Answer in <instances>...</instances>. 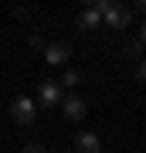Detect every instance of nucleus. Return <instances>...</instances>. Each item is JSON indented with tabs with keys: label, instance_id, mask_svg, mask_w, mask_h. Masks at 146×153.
Returning a JSON list of instances; mask_svg holds the SVG:
<instances>
[{
	"label": "nucleus",
	"instance_id": "nucleus-7",
	"mask_svg": "<svg viewBox=\"0 0 146 153\" xmlns=\"http://www.w3.org/2000/svg\"><path fill=\"white\" fill-rule=\"evenodd\" d=\"M78 27H85V31L102 27V14H99L95 7H85V10H78Z\"/></svg>",
	"mask_w": 146,
	"mask_h": 153
},
{
	"label": "nucleus",
	"instance_id": "nucleus-8",
	"mask_svg": "<svg viewBox=\"0 0 146 153\" xmlns=\"http://www.w3.org/2000/svg\"><path fill=\"white\" fill-rule=\"evenodd\" d=\"M82 82H85V75H82L78 68H68V71H65V78H61L58 85H61V88H75V85H82Z\"/></svg>",
	"mask_w": 146,
	"mask_h": 153
},
{
	"label": "nucleus",
	"instance_id": "nucleus-6",
	"mask_svg": "<svg viewBox=\"0 0 146 153\" xmlns=\"http://www.w3.org/2000/svg\"><path fill=\"white\" fill-rule=\"evenodd\" d=\"M102 150V140L95 133H78L75 136V153H99Z\"/></svg>",
	"mask_w": 146,
	"mask_h": 153
},
{
	"label": "nucleus",
	"instance_id": "nucleus-5",
	"mask_svg": "<svg viewBox=\"0 0 146 153\" xmlns=\"http://www.w3.org/2000/svg\"><path fill=\"white\" fill-rule=\"evenodd\" d=\"M61 109H65V116H68L71 123H78V119H85L88 105H85V99H82V95H68V99H61Z\"/></svg>",
	"mask_w": 146,
	"mask_h": 153
},
{
	"label": "nucleus",
	"instance_id": "nucleus-14",
	"mask_svg": "<svg viewBox=\"0 0 146 153\" xmlns=\"http://www.w3.org/2000/svg\"><path fill=\"white\" fill-rule=\"evenodd\" d=\"M136 10H139V14H146V0H136Z\"/></svg>",
	"mask_w": 146,
	"mask_h": 153
},
{
	"label": "nucleus",
	"instance_id": "nucleus-9",
	"mask_svg": "<svg viewBox=\"0 0 146 153\" xmlns=\"http://www.w3.org/2000/svg\"><path fill=\"white\" fill-rule=\"evenodd\" d=\"M122 51H126V58H139V55H143V44H139V41H129Z\"/></svg>",
	"mask_w": 146,
	"mask_h": 153
},
{
	"label": "nucleus",
	"instance_id": "nucleus-2",
	"mask_svg": "<svg viewBox=\"0 0 146 153\" xmlns=\"http://www.w3.org/2000/svg\"><path fill=\"white\" fill-rule=\"evenodd\" d=\"M10 119H14L17 126H31L34 119H38V105H34V99L17 95L14 102H10Z\"/></svg>",
	"mask_w": 146,
	"mask_h": 153
},
{
	"label": "nucleus",
	"instance_id": "nucleus-12",
	"mask_svg": "<svg viewBox=\"0 0 146 153\" xmlns=\"http://www.w3.org/2000/svg\"><path fill=\"white\" fill-rule=\"evenodd\" d=\"M136 78H139V82H146V58L136 65Z\"/></svg>",
	"mask_w": 146,
	"mask_h": 153
},
{
	"label": "nucleus",
	"instance_id": "nucleus-1",
	"mask_svg": "<svg viewBox=\"0 0 146 153\" xmlns=\"http://www.w3.org/2000/svg\"><path fill=\"white\" fill-rule=\"evenodd\" d=\"M95 10L102 14V27H129V24H133V17H136L133 7L116 4V0H99V4H95Z\"/></svg>",
	"mask_w": 146,
	"mask_h": 153
},
{
	"label": "nucleus",
	"instance_id": "nucleus-4",
	"mask_svg": "<svg viewBox=\"0 0 146 153\" xmlns=\"http://www.w3.org/2000/svg\"><path fill=\"white\" fill-rule=\"evenodd\" d=\"M68 58H71V44L68 41H54V44L44 48V61L48 65H65Z\"/></svg>",
	"mask_w": 146,
	"mask_h": 153
},
{
	"label": "nucleus",
	"instance_id": "nucleus-3",
	"mask_svg": "<svg viewBox=\"0 0 146 153\" xmlns=\"http://www.w3.org/2000/svg\"><path fill=\"white\" fill-rule=\"evenodd\" d=\"M61 85L54 82V78H48V82H41L38 85V105L41 109H54V105H61Z\"/></svg>",
	"mask_w": 146,
	"mask_h": 153
},
{
	"label": "nucleus",
	"instance_id": "nucleus-13",
	"mask_svg": "<svg viewBox=\"0 0 146 153\" xmlns=\"http://www.w3.org/2000/svg\"><path fill=\"white\" fill-rule=\"evenodd\" d=\"M136 41H139V44H143V48H146V21L139 24V38H136Z\"/></svg>",
	"mask_w": 146,
	"mask_h": 153
},
{
	"label": "nucleus",
	"instance_id": "nucleus-11",
	"mask_svg": "<svg viewBox=\"0 0 146 153\" xmlns=\"http://www.w3.org/2000/svg\"><path fill=\"white\" fill-rule=\"evenodd\" d=\"M24 153H48V150H44L41 143H27V146H24Z\"/></svg>",
	"mask_w": 146,
	"mask_h": 153
},
{
	"label": "nucleus",
	"instance_id": "nucleus-10",
	"mask_svg": "<svg viewBox=\"0 0 146 153\" xmlns=\"http://www.w3.org/2000/svg\"><path fill=\"white\" fill-rule=\"evenodd\" d=\"M27 44H31V51H44V48H48V44H44V41L38 38V34H34V38H31V41H27Z\"/></svg>",
	"mask_w": 146,
	"mask_h": 153
}]
</instances>
